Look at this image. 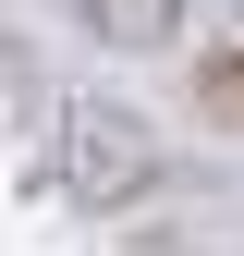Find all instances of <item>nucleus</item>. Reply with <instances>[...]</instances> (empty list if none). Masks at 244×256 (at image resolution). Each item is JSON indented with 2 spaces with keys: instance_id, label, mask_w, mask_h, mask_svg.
I'll use <instances>...</instances> for the list:
<instances>
[{
  "instance_id": "obj_1",
  "label": "nucleus",
  "mask_w": 244,
  "mask_h": 256,
  "mask_svg": "<svg viewBox=\"0 0 244 256\" xmlns=\"http://www.w3.org/2000/svg\"><path fill=\"white\" fill-rule=\"evenodd\" d=\"M146 183H159V134L122 98H74L61 110V196L74 208H134Z\"/></svg>"
},
{
  "instance_id": "obj_2",
  "label": "nucleus",
  "mask_w": 244,
  "mask_h": 256,
  "mask_svg": "<svg viewBox=\"0 0 244 256\" xmlns=\"http://www.w3.org/2000/svg\"><path fill=\"white\" fill-rule=\"evenodd\" d=\"M98 49H171L183 37V0H86Z\"/></svg>"
},
{
  "instance_id": "obj_3",
  "label": "nucleus",
  "mask_w": 244,
  "mask_h": 256,
  "mask_svg": "<svg viewBox=\"0 0 244 256\" xmlns=\"http://www.w3.org/2000/svg\"><path fill=\"white\" fill-rule=\"evenodd\" d=\"M196 110L244 134V49H208V61H196Z\"/></svg>"
}]
</instances>
